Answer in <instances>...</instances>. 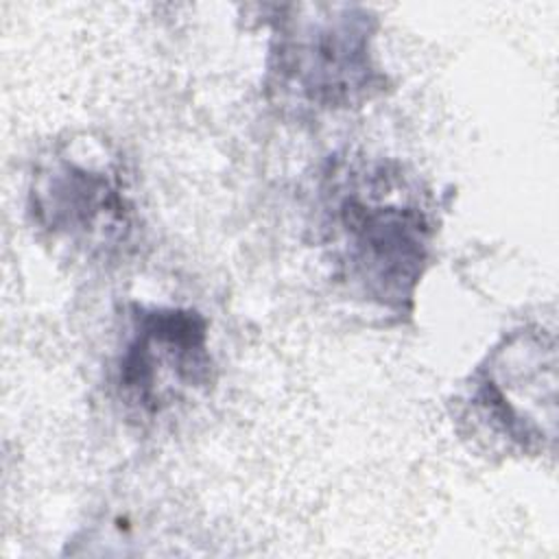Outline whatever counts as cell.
<instances>
[{
	"label": "cell",
	"instance_id": "cell-1",
	"mask_svg": "<svg viewBox=\"0 0 559 559\" xmlns=\"http://www.w3.org/2000/svg\"><path fill=\"white\" fill-rule=\"evenodd\" d=\"M426 194L402 168L378 164L332 183L325 247L332 280L349 297L391 314H411L432 253L435 223Z\"/></svg>",
	"mask_w": 559,
	"mask_h": 559
},
{
	"label": "cell",
	"instance_id": "cell-3",
	"mask_svg": "<svg viewBox=\"0 0 559 559\" xmlns=\"http://www.w3.org/2000/svg\"><path fill=\"white\" fill-rule=\"evenodd\" d=\"M463 437L502 456H539L557 437V343L520 328L493 345L456 395Z\"/></svg>",
	"mask_w": 559,
	"mask_h": 559
},
{
	"label": "cell",
	"instance_id": "cell-2",
	"mask_svg": "<svg viewBox=\"0 0 559 559\" xmlns=\"http://www.w3.org/2000/svg\"><path fill=\"white\" fill-rule=\"evenodd\" d=\"M378 17L358 4H288L275 20L266 92L314 111L360 107L386 85L373 57Z\"/></svg>",
	"mask_w": 559,
	"mask_h": 559
},
{
	"label": "cell",
	"instance_id": "cell-4",
	"mask_svg": "<svg viewBox=\"0 0 559 559\" xmlns=\"http://www.w3.org/2000/svg\"><path fill=\"white\" fill-rule=\"evenodd\" d=\"M28 214L55 245L103 262L135 234V205L120 159L94 140H68L44 155L31 177Z\"/></svg>",
	"mask_w": 559,
	"mask_h": 559
},
{
	"label": "cell",
	"instance_id": "cell-5",
	"mask_svg": "<svg viewBox=\"0 0 559 559\" xmlns=\"http://www.w3.org/2000/svg\"><path fill=\"white\" fill-rule=\"evenodd\" d=\"M214 382L210 323L194 308L133 304L114 365L124 413L151 424Z\"/></svg>",
	"mask_w": 559,
	"mask_h": 559
}]
</instances>
